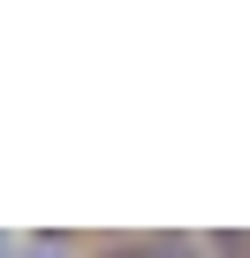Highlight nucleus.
Returning <instances> with one entry per match:
<instances>
[{
  "label": "nucleus",
  "instance_id": "1",
  "mask_svg": "<svg viewBox=\"0 0 250 258\" xmlns=\"http://www.w3.org/2000/svg\"><path fill=\"white\" fill-rule=\"evenodd\" d=\"M106 258H190V243H121V250H106Z\"/></svg>",
  "mask_w": 250,
  "mask_h": 258
}]
</instances>
